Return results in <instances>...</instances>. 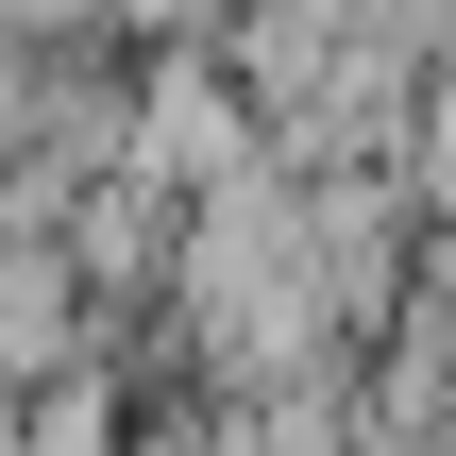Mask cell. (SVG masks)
Instances as JSON below:
<instances>
[{"mask_svg": "<svg viewBox=\"0 0 456 456\" xmlns=\"http://www.w3.org/2000/svg\"><path fill=\"white\" fill-rule=\"evenodd\" d=\"M34 456H118V423H102V406H51V440Z\"/></svg>", "mask_w": 456, "mask_h": 456, "instance_id": "cell-2", "label": "cell"}, {"mask_svg": "<svg viewBox=\"0 0 456 456\" xmlns=\"http://www.w3.org/2000/svg\"><path fill=\"white\" fill-rule=\"evenodd\" d=\"M169 288H186L203 355L254 372V389H305L322 338H338V288H322V237H305V186H288V169H220V186H186V220H169Z\"/></svg>", "mask_w": 456, "mask_h": 456, "instance_id": "cell-1", "label": "cell"}]
</instances>
